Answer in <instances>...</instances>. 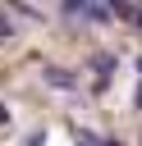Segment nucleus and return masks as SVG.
Returning a JSON list of instances; mask_svg holds the SVG:
<instances>
[{
    "mask_svg": "<svg viewBox=\"0 0 142 146\" xmlns=\"http://www.w3.org/2000/svg\"><path fill=\"white\" fill-rule=\"evenodd\" d=\"M110 78H115V55L105 50V55H96V59H92V87H96V91H105V87H110Z\"/></svg>",
    "mask_w": 142,
    "mask_h": 146,
    "instance_id": "obj_1",
    "label": "nucleus"
},
{
    "mask_svg": "<svg viewBox=\"0 0 142 146\" xmlns=\"http://www.w3.org/2000/svg\"><path fill=\"white\" fill-rule=\"evenodd\" d=\"M64 14H78V18H87V23H110V18H115L110 5H64Z\"/></svg>",
    "mask_w": 142,
    "mask_h": 146,
    "instance_id": "obj_2",
    "label": "nucleus"
},
{
    "mask_svg": "<svg viewBox=\"0 0 142 146\" xmlns=\"http://www.w3.org/2000/svg\"><path fill=\"white\" fill-rule=\"evenodd\" d=\"M46 82H50V87H64V91H73V87H78V78H73L69 68H46Z\"/></svg>",
    "mask_w": 142,
    "mask_h": 146,
    "instance_id": "obj_3",
    "label": "nucleus"
},
{
    "mask_svg": "<svg viewBox=\"0 0 142 146\" xmlns=\"http://www.w3.org/2000/svg\"><path fill=\"white\" fill-rule=\"evenodd\" d=\"M110 14H119V18L133 23V27H142V5H110Z\"/></svg>",
    "mask_w": 142,
    "mask_h": 146,
    "instance_id": "obj_4",
    "label": "nucleus"
},
{
    "mask_svg": "<svg viewBox=\"0 0 142 146\" xmlns=\"http://www.w3.org/2000/svg\"><path fill=\"white\" fill-rule=\"evenodd\" d=\"M82 146H119L115 137H96V132H82Z\"/></svg>",
    "mask_w": 142,
    "mask_h": 146,
    "instance_id": "obj_5",
    "label": "nucleus"
},
{
    "mask_svg": "<svg viewBox=\"0 0 142 146\" xmlns=\"http://www.w3.org/2000/svg\"><path fill=\"white\" fill-rule=\"evenodd\" d=\"M14 36V23H9V14H0V41H9Z\"/></svg>",
    "mask_w": 142,
    "mask_h": 146,
    "instance_id": "obj_6",
    "label": "nucleus"
},
{
    "mask_svg": "<svg viewBox=\"0 0 142 146\" xmlns=\"http://www.w3.org/2000/svg\"><path fill=\"white\" fill-rule=\"evenodd\" d=\"M41 141H46V132H32V137H27L23 146H41Z\"/></svg>",
    "mask_w": 142,
    "mask_h": 146,
    "instance_id": "obj_7",
    "label": "nucleus"
}]
</instances>
